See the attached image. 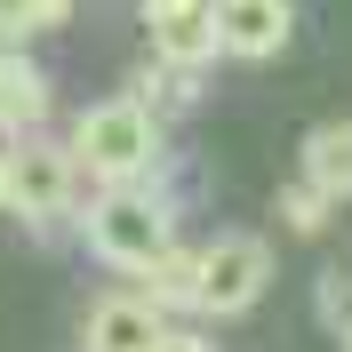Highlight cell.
Segmentation results:
<instances>
[{
    "mask_svg": "<svg viewBox=\"0 0 352 352\" xmlns=\"http://www.w3.org/2000/svg\"><path fill=\"white\" fill-rule=\"evenodd\" d=\"M320 320H329V329H352V264L320 272Z\"/></svg>",
    "mask_w": 352,
    "mask_h": 352,
    "instance_id": "5bb4252c",
    "label": "cell"
},
{
    "mask_svg": "<svg viewBox=\"0 0 352 352\" xmlns=\"http://www.w3.org/2000/svg\"><path fill=\"white\" fill-rule=\"evenodd\" d=\"M0 208H8V153H0Z\"/></svg>",
    "mask_w": 352,
    "mask_h": 352,
    "instance_id": "2e32d148",
    "label": "cell"
},
{
    "mask_svg": "<svg viewBox=\"0 0 352 352\" xmlns=\"http://www.w3.org/2000/svg\"><path fill=\"white\" fill-rule=\"evenodd\" d=\"M329 208H336V192H329V184H312V176H296V184L280 192V224H296V232H320Z\"/></svg>",
    "mask_w": 352,
    "mask_h": 352,
    "instance_id": "8fae6325",
    "label": "cell"
},
{
    "mask_svg": "<svg viewBox=\"0 0 352 352\" xmlns=\"http://www.w3.org/2000/svg\"><path fill=\"white\" fill-rule=\"evenodd\" d=\"M72 0H0V41H32L48 24H65Z\"/></svg>",
    "mask_w": 352,
    "mask_h": 352,
    "instance_id": "7c38bea8",
    "label": "cell"
},
{
    "mask_svg": "<svg viewBox=\"0 0 352 352\" xmlns=\"http://www.w3.org/2000/svg\"><path fill=\"white\" fill-rule=\"evenodd\" d=\"M88 248L104 264H120V272H153L160 256L176 248V224H168V200H153L144 184H112V192H96V208H88Z\"/></svg>",
    "mask_w": 352,
    "mask_h": 352,
    "instance_id": "6da1fadb",
    "label": "cell"
},
{
    "mask_svg": "<svg viewBox=\"0 0 352 352\" xmlns=\"http://www.w3.org/2000/svg\"><path fill=\"white\" fill-rule=\"evenodd\" d=\"M153 352H208V336H176V329H168V336H160Z\"/></svg>",
    "mask_w": 352,
    "mask_h": 352,
    "instance_id": "9a60e30c",
    "label": "cell"
},
{
    "mask_svg": "<svg viewBox=\"0 0 352 352\" xmlns=\"http://www.w3.org/2000/svg\"><path fill=\"white\" fill-rule=\"evenodd\" d=\"M144 32H153V56H184V65L224 56L217 0H144Z\"/></svg>",
    "mask_w": 352,
    "mask_h": 352,
    "instance_id": "8992f818",
    "label": "cell"
},
{
    "mask_svg": "<svg viewBox=\"0 0 352 352\" xmlns=\"http://www.w3.org/2000/svg\"><path fill=\"white\" fill-rule=\"evenodd\" d=\"M344 352H352V329H344Z\"/></svg>",
    "mask_w": 352,
    "mask_h": 352,
    "instance_id": "e0dca14e",
    "label": "cell"
},
{
    "mask_svg": "<svg viewBox=\"0 0 352 352\" xmlns=\"http://www.w3.org/2000/svg\"><path fill=\"white\" fill-rule=\"evenodd\" d=\"M192 88H200V65H184V56H153L144 80H136V96H144L153 112H184V104H192Z\"/></svg>",
    "mask_w": 352,
    "mask_h": 352,
    "instance_id": "30bf717a",
    "label": "cell"
},
{
    "mask_svg": "<svg viewBox=\"0 0 352 352\" xmlns=\"http://www.w3.org/2000/svg\"><path fill=\"white\" fill-rule=\"evenodd\" d=\"M288 32H296V8H288V0H217L224 56H280Z\"/></svg>",
    "mask_w": 352,
    "mask_h": 352,
    "instance_id": "52a82bcc",
    "label": "cell"
},
{
    "mask_svg": "<svg viewBox=\"0 0 352 352\" xmlns=\"http://www.w3.org/2000/svg\"><path fill=\"white\" fill-rule=\"evenodd\" d=\"M160 296L153 288H136V296H96L80 320V352H153L160 336H168V320H160Z\"/></svg>",
    "mask_w": 352,
    "mask_h": 352,
    "instance_id": "5b68a950",
    "label": "cell"
},
{
    "mask_svg": "<svg viewBox=\"0 0 352 352\" xmlns=\"http://www.w3.org/2000/svg\"><path fill=\"white\" fill-rule=\"evenodd\" d=\"M192 280H200V256H184V248H168V256L144 272V288H153L160 305H192Z\"/></svg>",
    "mask_w": 352,
    "mask_h": 352,
    "instance_id": "4fadbf2b",
    "label": "cell"
},
{
    "mask_svg": "<svg viewBox=\"0 0 352 352\" xmlns=\"http://www.w3.org/2000/svg\"><path fill=\"white\" fill-rule=\"evenodd\" d=\"M41 112H48L41 65H24L16 48H0V129H41Z\"/></svg>",
    "mask_w": 352,
    "mask_h": 352,
    "instance_id": "9c48e42d",
    "label": "cell"
},
{
    "mask_svg": "<svg viewBox=\"0 0 352 352\" xmlns=\"http://www.w3.org/2000/svg\"><path fill=\"white\" fill-rule=\"evenodd\" d=\"M72 160L80 176H104V184H129L160 160V120L144 96H112V104H88L80 129H72Z\"/></svg>",
    "mask_w": 352,
    "mask_h": 352,
    "instance_id": "7a4b0ae2",
    "label": "cell"
},
{
    "mask_svg": "<svg viewBox=\"0 0 352 352\" xmlns=\"http://www.w3.org/2000/svg\"><path fill=\"white\" fill-rule=\"evenodd\" d=\"M72 144H41V136H24L16 153H8V208L32 224H56L72 208Z\"/></svg>",
    "mask_w": 352,
    "mask_h": 352,
    "instance_id": "277c9868",
    "label": "cell"
},
{
    "mask_svg": "<svg viewBox=\"0 0 352 352\" xmlns=\"http://www.w3.org/2000/svg\"><path fill=\"white\" fill-rule=\"evenodd\" d=\"M296 168H305L312 184H329L336 200H352V120H320V129L305 136Z\"/></svg>",
    "mask_w": 352,
    "mask_h": 352,
    "instance_id": "ba28073f",
    "label": "cell"
},
{
    "mask_svg": "<svg viewBox=\"0 0 352 352\" xmlns=\"http://www.w3.org/2000/svg\"><path fill=\"white\" fill-rule=\"evenodd\" d=\"M272 288V248L256 241V232H224V241L200 248V280H192V312H208V320H232V312H248Z\"/></svg>",
    "mask_w": 352,
    "mask_h": 352,
    "instance_id": "3957f363",
    "label": "cell"
}]
</instances>
